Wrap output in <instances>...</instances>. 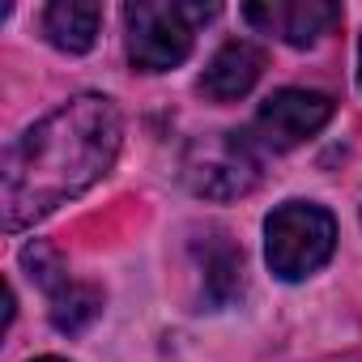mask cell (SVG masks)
I'll use <instances>...</instances> for the list:
<instances>
[{
  "label": "cell",
  "instance_id": "2",
  "mask_svg": "<svg viewBox=\"0 0 362 362\" xmlns=\"http://www.w3.org/2000/svg\"><path fill=\"white\" fill-rule=\"evenodd\" d=\"M218 13V5H179V0H141L124 9V30H128V60L141 73H166L184 64L197 26H205Z\"/></svg>",
  "mask_w": 362,
  "mask_h": 362
},
{
  "label": "cell",
  "instance_id": "9",
  "mask_svg": "<svg viewBox=\"0 0 362 362\" xmlns=\"http://www.w3.org/2000/svg\"><path fill=\"white\" fill-rule=\"evenodd\" d=\"M205 290L214 303H226L243 290V252L226 235L205 239Z\"/></svg>",
  "mask_w": 362,
  "mask_h": 362
},
{
  "label": "cell",
  "instance_id": "8",
  "mask_svg": "<svg viewBox=\"0 0 362 362\" xmlns=\"http://www.w3.org/2000/svg\"><path fill=\"white\" fill-rule=\"evenodd\" d=\"M98 22H103V9L98 5H86V0H60L43 13V30L47 39L60 47V52H90L94 39H98Z\"/></svg>",
  "mask_w": 362,
  "mask_h": 362
},
{
  "label": "cell",
  "instance_id": "1",
  "mask_svg": "<svg viewBox=\"0 0 362 362\" xmlns=\"http://www.w3.org/2000/svg\"><path fill=\"white\" fill-rule=\"evenodd\" d=\"M119 111L103 94H81L39 119L5 158L0 170V214L5 230H22L73 197L90 192L115 166Z\"/></svg>",
  "mask_w": 362,
  "mask_h": 362
},
{
  "label": "cell",
  "instance_id": "5",
  "mask_svg": "<svg viewBox=\"0 0 362 362\" xmlns=\"http://www.w3.org/2000/svg\"><path fill=\"white\" fill-rule=\"evenodd\" d=\"M332 119V98L315 94V90H277L260 111H256V136L260 145L286 153L294 145H303L307 136H315L324 124Z\"/></svg>",
  "mask_w": 362,
  "mask_h": 362
},
{
  "label": "cell",
  "instance_id": "7",
  "mask_svg": "<svg viewBox=\"0 0 362 362\" xmlns=\"http://www.w3.org/2000/svg\"><path fill=\"white\" fill-rule=\"evenodd\" d=\"M260 73H264V52L247 39H235L209 60V69L201 77V90L218 103H235L260 81Z\"/></svg>",
  "mask_w": 362,
  "mask_h": 362
},
{
  "label": "cell",
  "instance_id": "13",
  "mask_svg": "<svg viewBox=\"0 0 362 362\" xmlns=\"http://www.w3.org/2000/svg\"><path fill=\"white\" fill-rule=\"evenodd\" d=\"M35 362H60V358H35Z\"/></svg>",
  "mask_w": 362,
  "mask_h": 362
},
{
  "label": "cell",
  "instance_id": "10",
  "mask_svg": "<svg viewBox=\"0 0 362 362\" xmlns=\"http://www.w3.org/2000/svg\"><path fill=\"white\" fill-rule=\"evenodd\" d=\"M98 307H103V298H98L94 286L69 281V286L52 298V324H56L60 332H77V328H86V324L98 315Z\"/></svg>",
  "mask_w": 362,
  "mask_h": 362
},
{
  "label": "cell",
  "instance_id": "11",
  "mask_svg": "<svg viewBox=\"0 0 362 362\" xmlns=\"http://www.w3.org/2000/svg\"><path fill=\"white\" fill-rule=\"evenodd\" d=\"M22 264L30 269V277H35V281H39V286H43L52 298H56V294H60V290L73 281V277H69V269H64V260H60V256H56L47 243H35V247H26V252H22Z\"/></svg>",
  "mask_w": 362,
  "mask_h": 362
},
{
  "label": "cell",
  "instance_id": "12",
  "mask_svg": "<svg viewBox=\"0 0 362 362\" xmlns=\"http://www.w3.org/2000/svg\"><path fill=\"white\" fill-rule=\"evenodd\" d=\"M358 81H362V47H358Z\"/></svg>",
  "mask_w": 362,
  "mask_h": 362
},
{
  "label": "cell",
  "instance_id": "4",
  "mask_svg": "<svg viewBox=\"0 0 362 362\" xmlns=\"http://www.w3.org/2000/svg\"><path fill=\"white\" fill-rule=\"evenodd\" d=\"M179 175L205 201H235L260 184V162L239 132H209L188 145Z\"/></svg>",
  "mask_w": 362,
  "mask_h": 362
},
{
  "label": "cell",
  "instance_id": "3",
  "mask_svg": "<svg viewBox=\"0 0 362 362\" xmlns=\"http://www.w3.org/2000/svg\"><path fill=\"white\" fill-rule=\"evenodd\" d=\"M332 247H337V222L320 205L290 201V205L273 209L264 222V256L281 281L311 277L315 269L328 264Z\"/></svg>",
  "mask_w": 362,
  "mask_h": 362
},
{
  "label": "cell",
  "instance_id": "6",
  "mask_svg": "<svg viewBox=\"0 0 362 362\" xmlns=\"http://www.w3.org/2000/svg\"><path fill=\"white\" fill-rule=\"evenodd\" d=\"M243 22L264 35H277L290 47H315L324 35L341 26V5L332 0H269V5H243Z\"/></svg>",
  "mask_w": 362,
  "mask_h": 362
}]
</instances>
